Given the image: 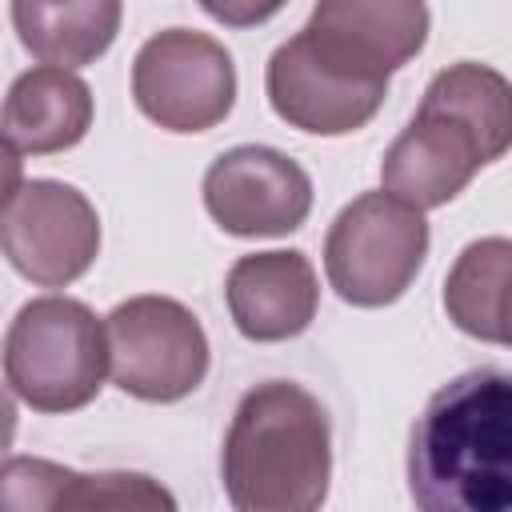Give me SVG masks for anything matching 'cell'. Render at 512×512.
I'll use <instances>...</instances> for the list:
<instances>
[{
  "instance_id": "obj_9",
  "label": "cell",
  "mask_w": 512,
  "mask_h": 512,
  "mask_svg": "<svg viewBox=\"0 0 512 512\" xmlns=\"http://www.w3.org/2000/svg\"><path fill=\"white\" fill-rule=\"evenodd\" d=\"M0 256L40 288L80 280L100 256V216L64 180H28L0 212Z\"/></svg>"
},
{
  "instance_id": "obj_2",
  "label": "cell",
  "mask_w": 512,
  "mask_h": 512,
  "mask_svg": "<svg viewBox=\"0 0 512 512\" xmlns=\"http://www.w3.org/2000/svg\"><path fill=\"white\" fill-rule=\"evenodd\" d=\"M512 140V88L476 60L440 68L408 128L380 160V192L428 212L456 200L472 176L500 160Z\"/></svg>"
},
{
  "instance_id": "obj_16",
  "label": "cell",
  "mask_w": 512,
  "mask_h": 512,
  "mask_svg": "<svg viewBox=\"0 0 512 512\" xmlns=\"http://www.w3.org/2000/svg\"><path fill=\"white\" fill-rule=\"evenodd\" d=\"M56 512H180L176 496L148 472H72Z\"/></svg>"
},
{
  "instance_id": "obj_4",
  "label": "cell",
  "mask_w": 512,
  "mask_h": 512,
  "mask_svg": "<svg viewBox=\"0 0 512 512\" xmlns=\"http://www.w3.org/2000/svg\"><path fill=\"white\" fill-rule=\"evenodd\" d=\"M4 380L36 412H76L92 404L108 376L104 320L72 296L20 304L4 332Z\"/></svg>"
},
{
  "instance_id": "obj_3",
  "label": "cell",
  "mask_w": 512,
  "mask_h": 512,
  "mask_svg": "<svg viewBox=\"0 0 512 512\" xmlns=\"http://www.w3.org/2000/svg\"><path fill=\"white\" fill-rule=\"evenodd\" d=\"M220 476L232 512H320L332 480L324 404L292 380L248 388L224 436Z\"/></svg>"
},
{
  "instance_id": "obj_13",
  "label": "cell",
  "mask_w": 512,
  "mask_h": 512,
  "mask_svg": "<svg viewBox=\"0 0 512 512\" xmlns=\"http://www.w3.org/2000/svg\"><path fill=\"white\" fill-rule=\"evenodd\" d=\"M92 88L64 68H28L12 80L0 104V132L16 152L52 156L76 148L92 128Z\"/></svg>"
},
{
  "instance_id": "obj_7",
  "label": "cell",
  "mask_w": 512,
  "mask_h": 512,
  "mask_svg": "<svg viewBox=\"0 0 512 512\" xmlns=\"http://www.w3.org/2000/svg\"><path fill=\"white\" fill-rule=\"evenodd\" d=\"M264 92L288 128L312 136H348L384 108L388 76L356 64L300 28L268 56Z\"/></svg>"
},
{
  "instance_id": "obj_17",
  "label": "cell",
  "mask_w": 512,
  "mask_h": 512,
  "mask_svg": "<svg viewBox=\"0 0 512 512\" xmlns=\"http://www.w3.org/2000/svg\"><path fill=\"white\" fill-rule=\"evenodd\" d=\"M76 468L44 456L0 460V512H56V500Z\"/></svg>"
},
{
  "instance_id": "obj_5",
  "label": "cell",
  "mask_w": 512,
  "mask_h": 512,
  "mask_svg": "<svg viewBox=\"0 0 512 512\" xmlns=\"http://www.w3.org/2000/svg\"><path fill=\"white\" fill-rule=\"evenodd\" d=\"M424 212L392 200L388 192H360L340 208L324 236V272L332 292L356 308L396 304L428 256Z\"/></svg>"
},
{
  "instance_id": "obj_1",
  "label": "cell",
  "mask_w": 512,
  "mask_h": 512,
  "mask_svg": "<svg viewBox=\"0 0 512 512\" xmlns=\"http://www.w3.org/2000/svg\"><path fill=\"white\" fill-rule=\"evenodd\" d=\"M416 512H512V380L472 368L436 388L412 424Z\"/></svg>"
},
{
  "instance_id": "obj_11",
  "label": "cell",
  "mask_w": 512,
  "mask_h": 512,
  "mask_svg": "<svg viewBox=\"0 0 512 512\" xmlns=\"http://www.w3.org/2000/svg\"><path fill=\"white\" fill-rule=\"evenodd\" d=\"M224 300L244 340L280 344L308 332V324L316 320L320 280L300 248L248 252L228 268Z\"/></svg>"
},
{
  "instance_id": "obj_10",
  "label": "cell",
  "mask_w": 512,
  "mask_h": 512,
  "mask_svg": "<svg viewBox=\"0 0 512 512\" xmlns=\"http://www.w3.org/2000/svg\"><path fill=\"white\" fill-rule=\"evenodd\" d=\"M204 208L228 236H288L312 212V176L280 148L236 144L208 164Z\"/></svg>"
},
{
  "instance_id": "obj_20",
  "label": "cell",
  "mask_w": 512,
  "mask_h": 512,
  "mask_svg": "<svg viewBox=\"0 0 512 512\" xmlns=\"http://www.w3.org/2000/svg\"><path fill=\"white\" fill-rule=\"evenodd\" d=\"M16 424H20V416H16V396L0 384V460H4V452L12 448V440H16Z\"/></svg>"
},
{
  "instance_id": "obj_6",
  "label": "cell",
  "mask_w": 512,
  "mask_h": 512,
  "mask_svg": "<svg viewBox=\"0 0 512 512\" xmlns=\"http://www.w3.org/2000/svg\"><path fill=\"white\" fill-rule=\"evenodd\" d=\"M108 376L144 404H176L208 376V336L192 308L172 296H132L104 316Z\"/></svg>"
},
{
  "instance_id": "obj_14",
  "label": "cell",
  "mask_w": 512,
  "mask_h": 512,
  "mask_svg": "<svg viewBox=\"0 0 512 512\" xmlns=\"http://www.w3.org/2000/svg\"><path fill=\"white\" fill-rule=\"evenodd\" d=\"M124 20L120 0H16L12 24L20 44L44 64L76 72L100 60Z\"/></svg>"
},
{
  "instance_id": "obj_8",
  "label": "cell",
  "mask_w": 512,
  "mask_h": 512,
  "mask_svg": "<svg viewBox=\"0 0 512 512\" xmlns=\"http://www.w3.org/2000/svg\"><path fill=\"white\" fill-rule=\"evenodd\" d=\"M132 100L164 132H208L236 104L232 52L208 32L164 28L132 60Z\"/></svg>"
},
{
  "instance_id": "obj_15",
  "label": "cell",
  "mask_w": 512,
  "mask_h": 512,
  "mask_svg": "<svg viewBox=\"0 0 512 512\" xmlns=\"http://www.w3.org/2000/svg\"><path fill=\"white\" fill-rule=\"evenodd\" d=\"M508 280H512V244L504 236L472 240L444 276L448 320L476 340L508 344Z\"/></svg>"
},
{
  "instance_id": "obj_18",
  "label": "cell",
  "mask_w": 512,
  "mask_h": 512,
  "mask_svg": "<svg viewBox=\"0 0 512 512\" xmlns=\"http://www.w3.org/2000/svg\"><path fill=\"white\" fill-rule=\"evenodd\" d=\"M24 188V160L12 148V140L0 132V212L12 204V196Z\"/></svg>"
},
{
  "instance_id": "obj_12",
  "label": "cell",
  "mask_w": 512,
  "mask_h": 512,
  "mask_svg": "<svg viewBox=\"0 0 512 512\" xmlns=\"http://www.w3.org/2000/svg\"><path fill=\"white\" fill-rule=\"evenodd\" d=\"M428 8L420 0H324L308 16V32L352 56L356 64L392 76L428 40Z\"/></svg>"
},
{
  "instance_id": "obj_19",
  "label": "cell",
  "mask_w": 512,
  "mask_h": 512,
  "mask_svg": "<svg viewBox=\"0 0 512 512\" xmlns=\"http://www.w3.org/2000/svg\"><path fill=\"white\" fill-rule=\"evenodd\" d=\"M204 12L216 16V20H224V24L244 28V24H260V20L276 16L280 4H264V8H256V4H212V0H204Z\"/></svg>"
}]
</instances>
